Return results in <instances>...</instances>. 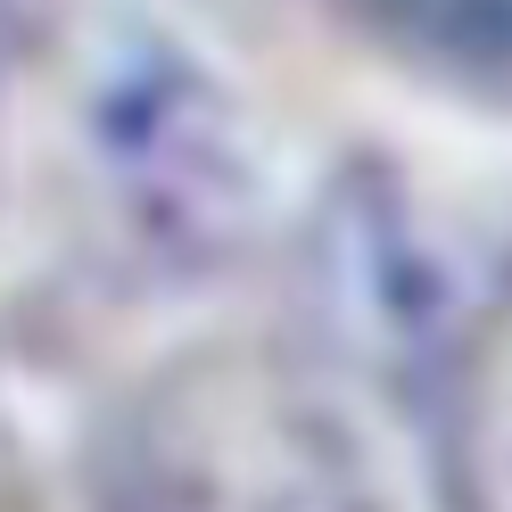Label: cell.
I'll return each instance as SVG.
<instances>
[{
    "instance_id": "5",
    "label": "cell",
    "mask_w": 512,
    "mask_h": 512,
    "mask_svg": "<svg viewBox=\"0 0 512 512\" xmlns=\"http://www.w3.org/2000/svg\"><path fill=\"white\" fill-rule=\"evenodd\" d=\"M455 512H512V306L471 339V356L438 389Z\"/></svg>"
},
{
    "instance_id": "1",
    "label": "cell",
    "mask_w": 512,
    "mask_h": 512,
    "mask_svg": "<svg viewBox=\"0 0 512 512\" xmlns=\"http://www.w3.org/2000/svg\"><path fill=\"white\" fill-rule=\"evenodd\" d=\"M67 157L124 256L157 273H215L256 248L273 207V149L207 58L124 17L91 34L67 83Z\"/></svg>"
},
{
    "instance_id": "2",
    "label": "cell",
    "mask_w": 512,
    "mask_h": 512,
    "mask_svg": "<svg viewBox=\"0 0 512 512\" xmlns=\"http://www.w3.org/2000/svg\"><path fill=\"white\" fill-rule=\"evenodd\" d=\"M314 323L356 372L446 389L471 339L512 306V240L455 207V190L372 166L314 223Z\"/></svg>"
},
{
    "instance_id": "3",
    "label": "cell",
    "mask_w": 512,
    "mask_h": 512,
    "mask_svg": "<svg viewBox=\"0 0 512 512\" xmlns=\"http://www.w3.org/2000/svg\"><path fill=\"white\" fill-rule=\"evenodd\" d=\"M116 512H372V471L306 372L190 356L124 422Z\"/></svg>"
},
{
    "instance_id": "4",
    "label": "cell",
    "mask_w": 512,
    "mask_h": 512,
    "mask_svg": "<svg viewBox=\"0 0 512 512\" xmlns=\"http://www.w3.org/2000/svg\"><path fill=\"white\" fill-rule=\"evenodd\" d=\"M356 17L413 83L512 108V0H356Z\"/></svg>"
}]
</instances>
